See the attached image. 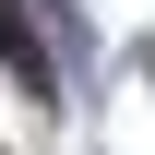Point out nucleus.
Instances as JSON below:
<instances>
[{
	"label": "nucleus",
	"instance_id": "f257e3e1",
	"mask_svg": "<svg viewBox=\"0 0 155 155\" xmlns=\"http://www.w3.org/2000/svg\"><path fill=\"white\" fill-rule=\"evenodd\" d=\"M0 60L24 72V96H48V48H36V24H24V0H0Z\"/></svg>",
	"mask_w": 155,
	"mask_h": 155
}]
</instances>
